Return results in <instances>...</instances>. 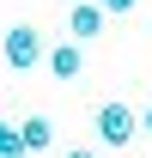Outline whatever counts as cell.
Returning a JSON list of instances; mask_svg holds the SVG:
<instances>
[{
  "instance_id": "3",
  "label": "cell",
  "mask_w": 152,
  "mask_h": 158,
  "mask_svg": "<svg viewBox=\"0 0 152 158\" xmlns=\"http://www.w3.org/2000/svg\"><path fill=\"white\" fill-rule=\"evenodd\" d=\"M103 19H110V6H103V0H67V37H73V43L97 37Z\"/></svg>"
},
{
  "instance_id": "1",
  "label": "cell",
  "mask_w": 152,
  "mask_h": 158,
  "mask_svg": "<svg viewBox=\"0 0 152 158\" xmlns=\"http://www.w3.org/2000/svg\"><path fill=\"white\" fill-rule=\"evenodd\" d=\"M43 37H37V24H12L6 37H0V61L12 67V73H31V67H43Z\"/></svg>"
},
{
  "instance_id": "7",
  "label": "cell",
  "mask_w": 152,
  "mask_h": 158,
  "mask_svg": "<svg viewBox=\"0 0 152 158\" xmlns=\"http://www.w3.org/2000/svg\"><path fill=\"white\" fill-rule=\"evenodd\" d=\"M67 158H103L97 146H67Z\"/></svg>"
},
{
  "instance_id": "6",
  "label": "cell",
  "mask_w": 152,
  "mask_h": 158,
  "mask_svg": "<svg viewBox=\"0 0 152 158\" xmlns=\"http://www.w3.org/2000/svg\"><path fill=\"white\" fill-rule=\"evenodd\" d=\"M0 158H24V134H19V122H0Z\"/></svg>"
},
{
  "instance_id": "9",
  "label": "cell",
  "mask_w": 152,
  "mask_h": 158,
  "mask_svg": "<svg viewBox=\"0 0 152 158\" xmlns=\"http://www.w3.org/2000/svg\"><path fill=\"white\" fill-rule=\"evenodd\" d=\"M103 6H110V12H128V6H134V0H103Z\"/></svg>"
},
{
  "instance_id": "2",
  "label": "cell",
  "mask_w": 152,
  "mask_h": 158,
  "mask_svg": "<svg viewBox=\"0 0 152 158\" xmlns=\"http://www.w3.org/2000/svg\"><path fill=\"white\" fill-rule=\"evenodd\" d=\"M91 128H97V140H103L110 152H122V146L140 134V110H128V103H97Z\"/></svg>"
},
{
  "instance_id": "5",
  "label": "cell",
  "mask_w": 152,
  "mask_h": 158,
  "mask_svg": "<svg viewBox=\"0 0 152 158\" xmlns=\"http://www.w3.org/2000/svg\"><path fill=\"white\" fill-rule=\"evenodd\" d=\"M19 134H24V152H49V146H55V122L49 116H24Z\"/></svg>"
},
{
  "instance_id": "8",
  "label": "cell",
  "mask_w": 152,
  "mask_h": 158,
  "mask_svg": "<svg viewBox=\"0 0 152 158\" xmlns=\"http://www.w3.org/2000/svg\"><path fill=\"white\" fill-rule=\"evenodd\" d=\"M140 134H152V103H146V110H140Z\"/></svg>"
},
{
  "instance_id": "4",
  "label": "cell",
  "mask_w": 152,
  "mask_h": 158,
  "mask_svg": "<svg viewBox=\"0 0 152 158\" xmlns=\"http://www.w3.org/2000/svg\"><path fill=\"white\" fill-rule=\"evenodd\" d=\"M43 67H49V73H55L61 85H67V79H79V67H85V55H79V43L67 37V43H55V49L43 55Z\"/></svg>"
}]
</instances>
